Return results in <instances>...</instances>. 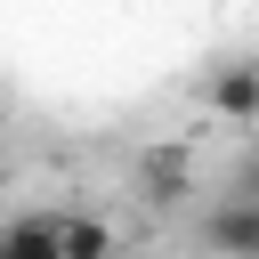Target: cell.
Returning a JSON list of instances; mask_svg holds the SVG:
<instances>
[{
    "instance_id": "cell-3",
    "label": "cell",
    "mask_w": 259,
    "mask_h": 259,
    "mask_svg": "<svg viewBox=\"0 0 259 259\" xmlns=\"http://www.w3.org/2000/svg\"><path fill=\"white\" fill-rule=\"evenodd\" d=\"M0 259H65L57 219H8L0 227Z\"/></svg>"
},
{
    "instance_id": "cell-2",
    "label": "cell",
    "mask_w": 259,
    "mask_h": 259,
    "mask_svg": "<svg viewBox=\"0 0 259 259\" xmlns=\"http://www.w3.org/2000/svg\"><path fill=\"white\" fill-rule=\"evenodd\" d=\"M210 113H227V121H259V65H219L210 73Z\"/></svg>"
},
{
    "instance_id": "cell-4",
    "label": "cell",
    "mask_w": 259,
    "mask_h": 259,
    "mask_svg": "<svg viewBox=\"0 0 259 259\" xmlns=\"http://www.w3.org/2000/svg\"><path fill=\"white\" fill-rule=\"evenodd\" d=\"M57 243H65V259H121V251H113V227H105V219H89V210L57 219Z\"/></svg>"
},
{
    "instance_id": "cell-1",
    "label": "cell",
    "mask_w": 259,
    "mask_h": 259,
    "mask_svg": "<svg viewBox=\"0 0 259 259\" xmlns=\"http://www.w3.org/2000/svg\"><path fill=\"white\" fill-rule=\"evenodd\" d=\"M202 243H210L219 259H259V194L219 202V210L202 219Z\"/></svg>"
},
{
    "instance_id": "cell-7",
    "label": "cell",
    "mask_w": 259,
    "mask_h": 259,
    "mask_svg": "<svg viewBox=\"0 0 259 259\" xmlns=\"http://www.w3.org/2000/svg\"><path fill=\"white\" fill-rule=\"evenodd\" d=\"M121 259H130V251H121Z\"/></svg>"
},
{
    "instance_id": "cell-6",
    "label": "cell",
    "mask_w": 259,
    "mask_h": 259,
    "mask_svg": "<svg viewBox=\"0 0 259 259\" xmlns=\"http://www.w3.org/2000/svg\"><path fill=\"white\" fill-rule=\"evenodd\" d=\"M251 138H259V121H251Z\"/></svg>"
},
{
    "instance_id": "cell-5",
    "label": "cell",
    "mask_w": 259,
    "mask_h": 259,
    "mask_svg": "<svg viewBox=\"0 0 259 259\" xmlns=\"http://www.w3.org/2000/svg\"><path fill=\"white\" fill-rule=\"evenodd\" d=\"M146 178H154L162 194H178V186H186V162H178V154H154V162H146Z\"/></svg>"
}]
</instances>
